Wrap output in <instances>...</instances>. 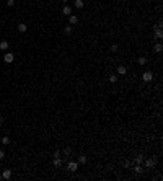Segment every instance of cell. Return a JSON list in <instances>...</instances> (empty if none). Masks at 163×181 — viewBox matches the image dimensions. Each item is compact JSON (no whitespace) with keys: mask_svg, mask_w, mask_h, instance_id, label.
Listing matches in <instances>:
<instances>
[{"mask_svg":"<svg viewBox=\"0 0 163 181\" xmlns=\"http://www.w3.org/2000/svg\"><path fill=\"white\" fill-rule=\"evenodd\" d=\"M3 61H5L7 64H12V62L15 61V54H13V52H5V55H3Z\"/></svg>","mask_w":163,"mask_h":181,"instance_id":"6da1fadb","label":"cell"},{"mask_svg":"<svg viewBox=\"0 0 163 181\" xmlns=\"http://www.w3.org/2000/svg\"><path fill=\"white\" fill-rule=\"evenodd\" d=\"M142 80H144V82H152V80H153V74H152L150 70L144 72V74H142Z\"/></svg>","mask_w":163,"mask_h":181,"instance_id":"7a4b0ae2","label":"cell"},{"mask_svg":"<svg viewBox=\"0 0 163 181\" xmlns=\"http://www.w3.org/2000/svg\"><path fill=\"white\" fill-rule=\"evenodd\" d=\"M155 165H157V158H155V157L153 158H147L145 160V166H147V168H153Z\"/></svg>","mask_w":163,"mask_h":181,"instance_id":"3957f363","label":"cell"},{"mask_svg":"<svg viewBox=\"0 0 163 181\" xmlns=\"http://www.w3.org/2000/svg\"><path fill=\"white\" fill-rule=\"evenodd\" d=\"M67 170H69V171H72V173L77 171V170H78V163H77V162H69Z\"/></svg>","mask_w":163,"mask_h":181,"instance_id":"277c9868","label":"cell"},{"mask_svg":"<svg viewBox=\"0 0 163 181\" xmlns=\"http://www.w3.org/2000/svg\"><path fill=\"white\" fill-rule=\"evenodd\" d=\"M62 15H65V16H70L72 15V8L69 5H65L64 8H62Z\"/></svg>","mask_w":163,"mask_h":181,"instance_id":"5b68a950","label":"cell"},{"mask_svg":"<svg viewBox=\"0 0 163 181\" xmlns=\"http://www.w3.org/2000/svg\"><path fill=\"white\" fill-rule=\"evenodd\" d=\"M117 74L119 75H126L127 74V67L126 65H119V67H117Z\"/></svg>","mask_w":163,"mask_h":181,"instance_id":"8992f818","label":"cell"},{"mask_svg":"<svg viewBox=\"0 0 163 181\" xmlns=\"http://www.w3.org/2000/svg\"><path fill=\"white\" fill-rule=\"evenodd\" d=\"M69 21H70V25H77L78 23V16L77 15H70L69 16Z\"/></svg>","mask_w":163,"mask_h":181,"instance_id":"52a82bcc","label":"cell"},{"mask_svg":"<svg viewBox=\"0 0 163 181\" xmlns=\"http://www.w3.org/2000/svg\"><path fill=\"white\" fill-rule=\"evenodd\" d=\"M153 51H155V52H157V54H160V52L163 51V44H161V43H158V44H155V46H153Z\"/></svg>","mask_w":163,"mask_h":181,"instance_id":"ba28073f","label":"cell"},{"mask_svg":"<svg viewBox=\"0 0 163 181\" xmlns=\"http://www.w3.org/2000/svg\"><path fill=\"white\" fill-rule=\"evenodd\" d=\"M10 176H12V171H10V170H3L2 178H3V179H10Z\"/></svg>","mask_w":163,"mask_h":181,"instance_id":"9c48e42d","label":"cell"},{"mask_svg":"<svg viewBox=\"0 0 163 181\" xmlns=\"http://www.w3.org/2000/svg\"><path fill=\"white\" fill-rule=\"evenodd\" d=\"M8 46H10L8 41H2V43H0V49H2V51H7V49H8Z\"/></svg>","mask_w":163,"mask_h":181,"instance_id":"30bf717a","label":"cell"},{"mask_svg":"<svg viewBox=\"0 0 163 181\" xmlns=\"http://www.w3.org/2000/svg\"><path fill=\"white\" fill-rule=\"evenodd\" d=\"M155 38H157V39H161V38H163V31L160 29V28L155 29Z\"/></svg>","mask_w":163,"mask_h":181,"instance_id":"8fae6325","label":"cell"},{"mask_svg":"<svg viewBox=\"0 0 163 181\" xmlns=\"http://www.w3.org/2000/svg\"><path fill=\"white\" fill-rule=\"evenodd\" d=\"M62 165V158L60 157H54V166H60Z\"/></svg>","mask_w":163,"mask_h":181,"instance_id":"7c38bea8","label":"cell"},{"mask_svg":"<svg viewBox=\"0 0 163 181\" xmlns=\"http://www.w3.org/2000/svg\"><path fill=\"white\" fill-rule=\"evenodd\" d=\"M26 29H28V26L25 25V23H20V25H18V31H20V33H25Z\"/></svg>","mask_w":163,"mask_h":181,"instance_id":"4fadbf2b","label":"cell"},{"mask_svg":"<svg viewBox=\"0 0 163 181\" xmlns=\"http://www.w3.org/2000/svg\"><path fill=\"white\" fill-rule=\"evenodd\" d=\"M83 0H75V8H83Z\"/></svg>","mask_w":163,"mask_h":181,"instance_id":"5bb4252c","label":"cell"},{"mask_svg":"<svg viewBox=\"0 0 163 181\" xmlns=\"http://www.w3.org/2000/svg\"><path fill=\"white\" fill-rule=\"evenodd\" d=\"M139 65H145V64H147V57H139Z\"/></svg>","mask_w":163,"mask_h":181,"instance_id":"9a60e30c","label":"cell"},{"mask_svg":"<svg viewBox=\"0 0 163 181\" xmlns=\"http://www.w3.org/2000/svg\"><path fill=\"white\" fill-rule=\"evenodd\" d=\"M144 160H145V157H144V155H139L137 158H136V163H137V165H140V163L144 162Z\"/></svg>","mask_w":163,"mask_h":181,"instance_id":"2e32d148","label":"cell"},{"mask_svg":"<svg viewBox=\"0 0 163 181\" xmlns=\"http://www.w3.org/2000/svg\"><path fill=\"white\" fill-rule=\"evenodd\" d=\"M134 171H136L137 175H139V173H142L144 170H142V166H140V165H137V163H136V166H134Z\"/></svg>","mask_w":163,"mask_h":181,"instance_id":"e0dca14e","label":"cell"},{"mask_svg":"<svg viewBox=\"0 0 163 181\" xmlns=\"http://www.w3.org/2000/svg\"><path fill=\"white\" fill-rule=\"evenodd\" d=\"M108 80H109L111 83H116V82H117V75H114V74H113V75H109V78H108Z\"/></svg>","mask_w":163,"mask_h":181,"instance_id":"ac0fdd59","label":"cell"},{"mask_svg":"<svg viewBox=\"0 0 163 181\" xmlns=\"http://www.w3.org/2000/svg\"><path fill=\"white\" fill-rule=\"evenodd\" d=\"M78 163H82V165H83V163H86V157L85 155H80V157H78Z\"/></svg>","mask_w":163,"mask_h":181,"instance_id":"d6986e66","label":"cell"},{"mask_svg":"<svg viewBox=\"0 0 163 181\" xmlns=\"http://www.w3.org/2000/svg\"><path fill=\"white\" fill-rule=\"evenodd\" d=\"M64 33H65V34H70V33H72V26H70V25L65 26V28H64Z\"/></svg>","mask_w":163,"mask_h":181,"instance_id":"ffe728a7","label":"cell"},{"mask_svg":"<svg viewBox=\"0 0 163 181\" xmlns=\"http://www.w3.org/2000/svg\"><path fill=\"white\" fill-rule=\"evenodd\" d=\"M2 144H3V145H8V144H10V137H7V135H5V137L2 139Z\"/></svg>","mask_w":163,"mask_h":181,"instance_id":"44dd1931","label":"cell"},{"mask_svg":"<svg viewBox=\"0 0 163 181\" xmlns=\"http://www.w3.org/2000/svg\"><path fill=\"white\" fill-rule=\"evenodd\" d=\"M72 154V150H70V147H67V148H64V155H70Z\"/></svg>","mask_w":163,"mask_h":181,"instance_id":"7402d4cb","label":"cell"},{"mask_svg":"<svg viewBox=\"0 0 163 181\" xmlns=\"http://www.w3.org/2000/svg\"><path fill=\"white\" fill-rule=\"evenodd\" d=\"M117 49H119L117 44H113V46H111V51H113V52H117Z\"/></svg>","mask_w":163,"mask_h":181,"instance_id":"603a6c76","label":"cell"},{"mask_svg":"<svg viewBox=\"0 0 163 181\" xmlns=\"http://www.w3.org/2000/svg\"><path fill=\"white\" fill-rule=\"evenodd\" d=\"M7 5H8V7H13V5H15V0H7Z\"/></svg>","mask_w":163,"mask_h":181,"instance_id":"cb8c5ba5","label":"cell"},{"mask_svg":"<svg viewBox=\"0 0 163 181\" xmlns=\"http://www.w3.org/2000/svg\"><path fill=\"white\" fill-rule=\"evenodd\" d=\"M3 158H5V152L0 150V160H3Z\"/></svg>","mask_w":163,"mask_h":181,"instance_id":"d4e9b609","label":"cell"},{"mask_svg":"<svg viewBox=\"0 0 163 181\" xmlns=\"http://www.w3.org/2000/svg\"><path fill=\"white\" fill-rule=\"evenodd\" d=\"M2 124H3V117L0 116V126H2Z\"/></svg>","mask_w":163,"mask_h":181,"instance_id":"484cf974","label":"cell"},{"mask_svg":"<svg viewBox=\"0 0 163 181\" xmlns=\"http://www.w3.org/2000/svg\"><path fill=\"white\" fill-rule=\"evenodd\" d=\"M62 2H64V3H67V2H69V0H62Z\"/></svg>","mask_w":163,"mask_h":181,"instance_id":"4316f807","label":"cell"},{"mask_svg":"<svg viewBox=\"0 0 163 181\" xmlns=\"http://www.w3.org/2000/svg\"><path fill=\"white\" fill-rule=\"evenodd\" d=\"M0 179H3V178H2V175H0Z\"/></svg>","mask_w":163,"mask_h":181,"instance_id":"83f0119b","label":"cell"}]
</instances>
